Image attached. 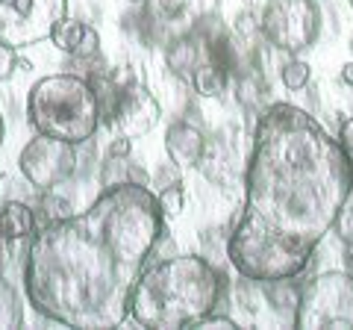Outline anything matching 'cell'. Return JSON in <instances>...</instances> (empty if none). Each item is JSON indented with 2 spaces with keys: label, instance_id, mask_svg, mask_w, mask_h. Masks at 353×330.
Segmentation results:
<instances>
[{
  "label": "cell",
  "instance_id": "8fae6325",
  "mask_svg": "<svg viewBox=\"0 0 353 330\" xmlns=\"http://www.w3.org/2000/svg\"><path fill=\"white\" fill-rule=\"evenodd\" d=\"M203 133L192 124H185V121H180V124H171L168 136H165V151H168L171 162L176 165V168H189V165H197L203 157Z\"/></svg>",
  "mask_w": 353,
  "mask_h": 330
},
{
  "label": "cell",
  "instance_id": "3957f363",
  "mask_svg": "<svg viewBox=\"0 0 353 330\" xmlns=\"http://www.w3.org/2000/svg\"><path fill=\"white\" fill-rule=\"evenodd\" d=\"M224 289L227 278L209 260L197 254L168 257L141 271L130 292V316L141 327H192L218 310Z\"/></svg>",
  "mask_w": 353,
  "mask_h": 330
},
{
  "label": "cell",
  "instance_id": "44dd1931",
  "mask_svg": "<svg viewBox=\"0 0 353 330\" xmlns=\"http://www.w3.org/2000/svg\"><path fill=\"white\" fill-rule=\"evenodd\" d=\"M336 224H339V236L345 239V245L353 248V210H347V206H345V213L339 215Z\"/></svg>",
  "mask_w": 353,
  "mask_h": 330
},
{
  "label": "cell",
  "instance_id": "d4e9b609",
  "mask_svg": "<svg viewBox=\"0 0 353 330\" xmlns=\"http://www.w3.org/2000/svg\"><path fill=\"white\" fill-rule=\"evenodd\" d=\"M3 133H6V127H3V115H0V145H3Z\"/></svg>",
  "mask_w": 353,
  "mask_h": 330
},
{
  "label": "cell",
  "instance_id": "4316f807",
  "mask_svg": "<svg viewBox=\"0 0 353 330\" xmlns=\"http://www.w3.org/2000/svg\"><path fill=\"white\" fill-rule=\"evenodd\" d=\"M350 6H353V0H350Z\"/></svg>",
  "mask_w": 353,
  "mask_h": 330
},
{
  "label": "cell",
  "instance_id": "cb8c5ba5",
  "mask_svg": "<svg viewBox=\"0 0 353 330\" xmlns=\"http://www.w3.org/2000/svg\"><path fill=\"white\" fill-rule=\"evenodd\" d=\"M6 236H3V230H0V269H3L6 266Z\"/></svg>",
  "mask_w": 353,
  "mask_h": 330
},
{
  "label": "cell",
  "instance_id": "ba28073f",
  "mask_svg": "<svg viewBox=\"0 0 353 330\" xmlns=\"http://www.w3.org/2000/svg\"><path fill=\"white\" fill-rule=\"evenodd\" d=\"M77 145H68L62 139L39 136L30 139L24 151L18 157V168L27 177L30 186H36L39 192H53L65 180H71L77 171Z\"/></svg>",
  "mask_w": 353,
  "mask_h": 330
},
{
  "label": "cell",
  "instance_id": "ac0fdd59",
  "mask_svg": "<svg viewBox=\"0 0 353 330\" xmlns=\"http://www.w3.org/2000/svg\"><path fill=\"white\" fill-rule=\"evenodd\" d=\"M157 197H159V206H162L165 215H180L183 206H185V192H183L180 183H168Z\"/></svg>",
  "mask_w": 353,
  "mask_h": 330
},
{
  "label": "cell",
  "instance_id": "d6986e66",
  "mask_svg": "<svg viewBox=\"0 0 353 330\" xmlns=\"http://www.w3.org/2000/svg\"><path fill=\"white\" fill-rule=\"evenodd\" d=\"M192 327H197V330H236V322L233 318H227V316L209 313V316L201 318V322H194Z\"/></svg>",
  "mask_w": 353,
  "mask_h": 330
},
{
  "label": "cell",
  "instance_id": "5bb4252c",
  "mask_svg": "<svg viewBox=\"0 0 353 330\" xmlns=\"http://www.w3.org/2000/svg\"><path fill=\"white\" fill-rule=\"evenodd\" d=\"M24 324V307H21L18 289L0 274V330Z\"/></svg>",
  "mask_w": 353,
  "mask_h": 330
},
{
  "label": "cell",
  "instance_id": "2e32d148",
  "mask_svg": "<svg viewBox=\"0 0 353 330\" xmlns=\"http://www.w3.org/2000/svg\"><path fill=\"white\" fill-rule=\"evenodd\" d=\"M201 59H203L201 57V48H197L194 41H189V39L174 41L171 50H168V65H171L174 71H180V74H192Z\"/></svg>",
  "mask_w": 353,
  "mask_h": 330
},
{
  "label": "cell",
  "instance_id": "52a82bcc",
  "mask_svg": "<svg viewBox=\"0 0 353 330\" xmlns=\"http://www.w3.org/2000/svg\"><path fill=\"white\" fill-rule=\"evenodd\" d=\"M262 36L283 53H301L321 36V12L315 0H268L259 18Z\"/></svg>",
  "mask_w": 353,
  "mask_h": 330
},
{
  "label": "cell",
  "instance_id": "9a60e30c",
  "mask_svg": "<svg viewBox=\"0 0 353 330\" xmlns=\"http://www.w3.org/2000/svg\"><path fill=\"white\" fill-rule=\"evenodd\" d=\"M112 183H145L148 186V174L136 168V165L130 162V157L109 153V162L103 168V186H112Z\"/></svg>",
  "mask_w": 353,
  "mask_h": 330
},
{
  "label": "cell",
  "instance_id": "e0dca14e",
  "mask_svg": "<svg viewBox=\"0 0 353 330\" xmlns=\"http://www.w3.org/2000/svg\"><path fill=\"white\" fill-rule=\"evenodd\" d=\"M280 77H283V86L289 92H301V89H306V83H309V77H312V71H309V65L303 59H289V62L283 65Z\"/></svg>",
  "mask_w": 353,
  "mask_h": 330
},
{
  "label": "cell",
  "instance_id": "7c38bea8",
  "mask_svg": "<svg viewBox=\"0 0 353 330\" xmlns=\"http://www.w3.org/2000/svg\"><path fill=\"white\" fill-rule=\"evenodd\" d=\"M0 230L9 242H21L36 230V213L21 201H6L0 206Z\"/></svg>",
  "mask_w": 353,
  "mask_h": 330
},
{
  "label": "cell",
  "instance_id": "7a4b0ae2",
  "mask_svg": "<svg viewBox=\"0 0 353 330\" xmlns=\"http://www.w3.org/2000/svg\"><path fill=\"white\" fill-rule=\"evenodd\" d=\"M162 233L165 213L145 183L103 186L88 210L36 233L24 266L30 304L65 327H118Z\"/></svg>",
  "mask_w": 353,
  "mask_h": 330
},
{
  "label": "cell",
  "instance_id": "5b68a950",
  "mask_svg": "<svg viewBox=\"0 0 353 330\" xmlns=\"http://www.w3.org/2000/svg\"><path fill=\"white\" fill-rule=\"evenodd\" d=\"M294 327L341 330L353 327V274L327 271L309 280L294 307Z\"/></svg>",
  "mask_w": 353,
  "mask_h": 330
},
{
  "label": "cell",
  "instance_id": "484cf974",
  "mask_svg": "<svg viewBox=\"0 0 353 330\" xmlns=\"http://www.w3.org/2000/svg\"><path fill=\"white\" fill-rule=\"evenodd\" d=\"M130 3H139V0H130Z\"/></svg>",
  "mask_w": 353,
  "mask_h": 330
},
{
  "label": "cell",
  "instance_id": "9c48e42d",
  "mask_svg": "<svg viewBox=\"0 0 353 330\" xmlns=\"http://www.w3.org/2000/svg\"><path fill=\"white\" fill-rule=\"evenodd\" d=\"M159 101L153 97L141 83H127L124 92H121V101L115 109V118L112 124H118L121 136L127 139H139V136H148L153 127L159 124Z\"/></svg>",
  "mask_w": 353,
  "mask_h": 330
},
{
  "label": "cell",
  "instance_id": "6da1fadb",
  "mask_svg": "<svg viewBox=\"0 0 353 330\" xmlns=\"http://www.w3.org/2000/svg\"><path fill=\"white\" fill-rule=\"evenodd\" d=\"M353 195V159L318 121L274 104L256 124L245 174V206L227 257L241 278H297Z\"/></svg>",
  "mask_w": 353,
  "mask_h": 330
},
{
  "label": "cell",
  "instance_id": "7402d4cb",
  "mask_svg": "<svg viewBox=\"0 0 353 330\" xmlns=\"http://www.w3.org/2000/svg\"><path fill=\"white\" fill-rule=\"evenodd\" d=\"M339 145L353 157V118H345L339 127Z\"/></svg>",
  "mask_w": 353,
  "mask_h": 330
},
{
  "label": "cell",
  "instance_id": "4fadbf2b",
  "mask_svg": "<svg viewBox=\"0 0 353 330\" xmlns=\"http://www.w3.org/2000/svg\"><path fill=\"white\" fill-rule=\"evenodd\" d=\"M192 83H194L197 95L218 97L221 92H224V86H227V68L206 57V59L197 62V68L192 71Z\"/></svg>",
  "mask_w": 353,
  "mask_h": 330
},
{
  "label": "cell",
  "instance_id": "8992f818",
  "mask_svg": "<svg viewBox=\"0 0 353 330\" xmlns=\"http://www.w3.org/2000/svg\"><path fill=\"white\" fill-rule=\"evenodd\" d=\"M65 15L68 0H0V45L21 50L50 39Z\"/></svg>",
  "mask_w": 353,
  "mask_h": 330
},
{
  "label": "cell",
  "instance_id": "ffe728a7",
  "mask_svg": "<svg viewBox=\"0 0 353 330\" xmlns=\"http://www.w3.org/2000/svg\"><path fill=\"white\" fill-rule=\"evenodd\" d=\"M15 53H18V50L0 45V83L9 80V77H12V71L18 68V57H15Z\"/></svg>",
  "mask_w": 353,
  "mask_h": 330
},
{
  "label": "cell",
  "instance_id": "277c9868",
  "mask_svg": "<svg viewBox=\"0 0 353 330\" xmlns=\"http://www.w3.org/2000/svg\"><path fill=\"white\" fill-rule=\"evenodd\" d=\"M27 121L39 136L83 145L94 139L103 124L101 101L88 77L50 74L32 86L27 95Z\"/></svg>",
  "mask_w": 353,
  "mask_h": 330
},
{
  "label": "cell",
  "instance_id": "603a6c76",
  "mask_svg": "<svg viewBox=\"0 0 353 330\" xmlns=\"http://www.w3.org/2000/svg\"><path fill=\"white\" fill-rule=\"evenodd\" d=\"M341 83H345V86H350V89H353V62L341 65Z\"/></svg>",
  "mask_w": 353,
  "mask_h": 330
},
{
  "label": "cell",
  "instance_id": "30bf717a",
  "mask_svg": "<svg viewBox=\"0 0 353 330\" xmlns=\"http://www.w3.org/2000/svg\"><path fill=\"white\" fill-rule=\"evenodd\" d=\"M53 45L57 50L68 53L74 59H97L101 57V36L92 24H83V21H74V18H65L62 24L53 30Z\"/></svg>",
  "mask_w": 353,
  "mask_h": 330
}]
</instances>
